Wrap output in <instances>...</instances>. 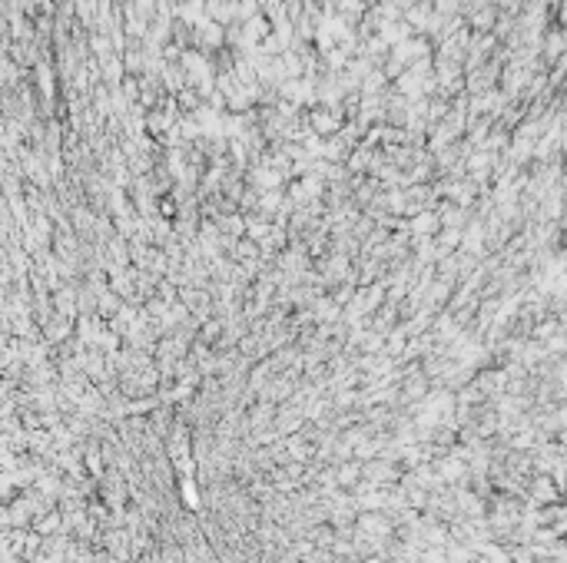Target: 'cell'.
<instances>
[{
	"instance_id": "cell-2",
	"label": "cell",
	"mask_w": 567,
	"mask_h": 563,
	"mask_svg": "<svg viewBox=\"0 0 567 563\" xmlns=\"http://www.w3.org/2000/svg\"><path fill=\"white\" fill-rule=\"evenodd\" d=\"M491 10H481V14H478V20H474V27H491Z\"/></svg>"
},
{
	"instance_id": "cell-1",
	"label": "cell",
	"mask_w": 567,
	"mask_h": 563,
	"mask_svg": "<svg viewBox=\"0 0 567 563\" xmlns=\"http://www.w3.org/2000/svg\"><path fill=\"white\" fill-rule=\"evenodd\" d=\"M312 123H315V130H319V133H335V130H339V116H335V113H329V110L312 113Z\"/></svg>"
}]
</instances>
